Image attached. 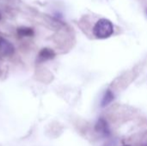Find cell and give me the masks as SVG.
Returning a JSON list of instances; mask_svg holds the SVG:
<instances>
[{
  "label": "cell",
  "mask_w": 147,
  "mask_h": 146,
  "mask_svg": "<svg viewBox=\"0 0 147 146\" xmlns=\"http://www.w3.org/2000/svg\"><path fill=\"white\" fill-rule=\"evenodd\" d=\"M95 131L105 138H109L111 136V131L109 126L106 121V120H104L103 118H99L97 120L95 125Z\"/></svg>",
  "instance_id": "7a4b0ae2"
},
{
  "label": "cell",
  "mask_w": 147,
  "mask_h": 146,
  "mask_svg": "<svg viewBox=\"0 0 147 146\" xmlns=\"http://www.w3.org/2000/svg\"><path fill=\"white\" fill-rule=\"evenodd\" d=\"M122 146H130V145H122Z\"/></svg>",
  "instance_id": "ba28073f"
},
{
  "label": "cell",
  "mask_w": 147,
  "mask_h": 146,
  "mask_svg": "<svg viewBox=\"0 0 147 146\" xmlns=\"http://www.w3.org/2000/svg\"><path fill=\"white\" fill-rule=\"evenodd\" d=\"M34 34V30L28 27H20L17 28V34L20 37H31Z\"/></svg>",
  "instance_id": "8992f818"
},
{
  "label": "cell",
  "mask_w": 147,
  "mask_h": 146,
  "mask_svg": "<svg viewBox=\"0 0 147 146\" xmlns=\"http://www.w3.org/2000/svg\"><path fill=\"white\" fill-rule=\"evenodd\" d=\"M140 146H147V143H145V144H142Z\"/></svg>",
  "instance_id": "52a82bcc"
},
{
  "label": "cell",
  "mask_w": 147,
  "mask_h": 146,
  "mask_svg": "<svg viewBox=\"0 0 147 146\" xmlns=\"http://www.w3.org/2000/svg\"><path fill=\"white\" fill-rule=\"evenodd\" d=\"M14 52L15 47L13 44L5 38L0 36V53L3 56H10Z\"/></svg>",
  "instance_id": "3957f363"
},
{
  "label": "cell",
  "mask_w": 147,
  "mask_h": 146,
  "mask_svg": "<svg viewBox=\"0 0 147 146\" xmlns=\"http://www.w3.org/2000/svg\"><path fill=\"white\" fill-rule=\"evenodd\" d=\"M114 100V94L110 89H107L102 98V102H101V107L104 108L106 106H108L109 103H111V102Z\"/></svg>",
  "instance_id": "5b68a950"
},
{
  "label": "cell",
  "mask_w": 147,
  "mask_h": 146,
  "mask_svg": "<svg viewBox=\"0 0 147 146\" xmlns=\"http://www.w3.org/2000/svg\"><path fill=\"white\" fill-rule=\"evenodd\" d=\"M55 52L48 47H45L43 49H41L38 54V60L40 62H44V61H47V60H51L53 59H54L55 57Z\"/></svg>",
  "instance_id": "277c9868"
},
{
  "label": "cell",
  "mask_w": 147,
  "mask_h": 146,
  "mask_svg": "<svg viewBox=\"0 0 147 146\" xmlns=\"http://www.w3.org/2000/svg\"><path fill=\"white\" fill-rule=\"evenodd\" d=\"M0 19H1V13H0Z\"/></svg>",
  "instance_id": "9c48e42d"
},
{
  "label": "cell",
  "mask_w": 147,
  "mask_h": 146,
  "mask_svg": "<svg viewBox=\"0 0 147 146\" xmlns=\"http://www.w3.org/2000/svg\"><path fill=\"white\" fill-rule=\"evenodd\" d=\"M113 33V23L106 18H102L98 20L93 28V34L97 39H107L110 37Z\"/></svg>",
  "instance_id": "6da1fadb"
}]
</instances>
